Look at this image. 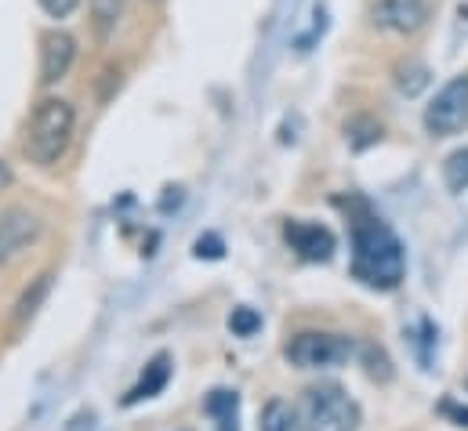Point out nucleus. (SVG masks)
I'll return each instance as SVG.
<instances>
[{
	"label": "nucleus",
	"mask_w": 468,
	"mask_h": 431,
	"mask_svg": "<svg viewBox=\"0 0 468 431\" xmlns=\"http://www.w3.org/2000/svg\"><path fill=\"white\" fill-rule=\"evenodd\" d=\"M407 272L399 236L363 200H352V276L370 290H396Z\"/></svg>",
	"instance_id": "1"
},
{
	"label": "nucleus",
	"mask_w": 468,
	"mask_h": 431,
	"mask_svg": "<svg viewBox=\"0 0 468 431\" xmlns=\"http://www.w3.org/2000/svg\"><path fill=\"white\" fill-rule=\"evenodd\" d=\"M73 131H77L73 106L66 99H44L26 127V160L37 167H55L69 152Z\"/></svg>",
	"instance_id": "2"
},
{
	"label": "nucleus",
	"mask_w": 468,
	"mask_h": 431,
	"mask_svg": "<svg viewBox=\"0 0 468 431\" xmlns=\"http://www.w3.org/2000/svg\"><path fill=\"white\" fill-rule=\"evenodd\" d=\"M298 421H302V431H356L363 414H359V403L342 384L324 381V384L305 388Z\"/></svg>",
	"instance_id": "3"
},
{
	"label": "nucleus",
	"mask_w": 468,
	"mask_h": 431,
	"mask_svg": "<svg viewBox=\"0 0 468 431\" xmlns=\"http://www.w3.org/2000/svg\"><path fill=\"white\" fill-rule=\"evenodd\" d=\"M356 344L352 337L342 333H320V330H305L298 333L291 344H287V359L302 370H331V366H342L349 363Z\"/></svg>",
	"instance_id": "4"
},
{
	"label": "nucleus",
	"mask_w": 468,
	"mask_h": 431,
	"mask_svg": "<svg viewBox=\"0 0 468 431\" xmlns=\"http://www.w3.org/2000/svg\"><path fill=\"white\" fill-rule=\"evenodd\" d=\"M468 123V73L454 77L451 84L440 88V95L425 109V131L436 138L458 134Z\"/></svg>",
	"instance_id": "5"
},
{
	"label": "nucleus",
	"mask_w": 468,
	"mask_h": 431,
	"mask_svg": "<svg viewBox=\"0 0 468 431\" xmlns=\"http://www.w3.org/2000/svg\"><path fill=\"white\" fill-rule=\"evenodd\" d=\"M429 15H432L429 0H374V7H370V22L385 33H399V37H414L418 29H425Z\"/></svg>",
	"instance_id": "6"
},
{
	"label": "nucleus",
	"mask_w": 468,
	"mask_h": 431,
	"mask_svg": "<svg viewBox=\"0 0 468 431\" xmlns=\"http://www.w3.org/2000/svg\"><path fill=\"white\" fill-rule=\"evenodd\" d=\"M40 236H44V221L33 211H26V207L0 211V265H7L18 254H26Z\"/></svg>",
	"instance_id": "7"
},
{
	"label": "nucleus",
	"mask_w": 468,
	"mask_h": 431,
	"mask_svg": "<svg viewBox=\"0 0 468 431\" xmlns=\"http://www.w3.org/2000/svg\"><path fill=\"white\" fill-rule=\"evenodd\" d=\"M283 236H287L291 250H298V258H305V261H331L335 247H338L335 232L327 225H316V221H298L294 217V221L283 225Z\"/></svg>",
	"instance_id": "8"
},
{
	"label": "nucleus",
	"mask_w": 468,
	"mask_h": 431,
	"mask_svg": "<svg viewBox=\"0 0 468 431\" xmlns=\"http://www.w3.org/2000/svg\"><path fill=\"white\" fill-rule=\"evenodd\" d=\"M77 58V40L66 29H48L40 37V84H58Z\"/></svg>",
	"instance_id": "9"
},
{
	"label": "nucleus",
	"mask_w": 468,
	"mask_h": 431,
	"mask_svg": "<svg viewBox=\"0 0 468 431\" xmlns=\"http://www.w3.org/2000/svg\"><path fill=\"white\" fill-rule=\"evenodd\" d=\"M167 381H171V355L167 352H160L149 366H145V373H142V381L123 395V406H134V403H142V399H153V395H160L164 388H167Z\"/></svg>",
	"instance_id": "10"
},
{
	"label": "nucleus",
	"mask_w": 468,
	"mask_h": 431,
	"mask_svg": "<svg viewBox=\"0 0 468 431\" xmlns=\"http://www.w3.org/2000/svg\"><path fill=\"white\" fill-rule=\"evenodd\" d=\"M204 406H207V414H211V421H215L218 431H239V395L236 392L215 388Z\"/></svg>",
	"instance_id": "11"
},
{
	"label": "nucleus",
	"mask_w": 468,
	"mask_h": 431,
	"mask_svg": "<svg viewBox=\"0 0 468 431\" xmlns=\"http://www.w3.org/2000/svg\"><path fill=\"white\" fill-rule=\"evenodd\" d=\"M429 80H432V73H429V66H425V62L407 58V62H399V66H396V88H399L407 99H418V95L429 88Z\"/></svg>",
	"instance_id": "12"
},
{
	"label": "nucleus",
	"mask_w": 468,
	"mask_h": 431,
	"mask_svg": "<svg viewBox=\"0 0 468 431\" xmlns=\"http://www.w3.org/2000/svg\"><path fill=\"white\" fill-rule=\"evenodd\" d=\"M261 431H302L298 410L287 406L283 399H272V403L261 410Z\"/></svg>",
	"instance_id": "13"
},
{
	"label": "nucleus",
	"mask_w": 468,
	"mask_h": 431,
	"mask_svg": "<svg viewBox=\"0 0 468 431\" xmlns=\"http://www.w3.org/2000/svg\"><path fill=\"white\" fill-rule=\"evenodd\" d=\"M120 11H123V0H91V22H95V33L102 40L117 29Z\"/></svg>",
	"instance_id": "14"
},
{
	"label": "nucleus",
	"mask_w": 468,
	"mask_h": 431,
	"mask_svg": "<svg viewBox=\"0 0 468 431\" xmlns=\"http://www.w3.org/2000/svg\"><path fill=\"white\" fill-rule=\"evenodd\" d=\"M443 182L451 193H465L468 189V149H454L443 160Z\"/></svg>",
	"instance_id": "15"
},
{
	"label": "nucleus",
	"mask_w": 468,
	"mask_h": 431,
	"mask_svg": "<svg viewBox=\"0 0 468 431\" xmlns=\"http://www.w3.org/2000/svg\"><path fill=\"white\" fill-rule=\"evenodd\" d=\"M229 326H233V333H239V337H250L258 326H261V316L254 312V309H233V316H229Z\"/></svg>",
	"instance_id": "16"
},
{
	"label": "nucleus",
	"mask_w": 468,
	"mask_h": 431,
	"mask_svg": "<svg viewBox=\"0 0 468 431\" xmlns=\"http://www.w3.org/2000/svg\"><path fill=\"white\" fill-rule=\"evenodd\" d=\"M37 4H40V11L51 15V18H69V15L80 7V0H37Z\"/></svg>",
	"instance_id": "17"
},
{
	"label": "nucleus",
	"mask_w": 468,
	"mask_h": 431,
	"mask_svg": "<svg viewBox=\"0 0 468 431\" xmlns=\"http://www.w3.org/2000/svg\"><path fill=\"white\" fill-rule=\"evenodd\" d=\"M222 239L218 236H200L197 239V258H222Z\"/></svg>",
	"instance_id": "18"
},
{
	"label": "nucleus",
	"mask_w": 468,
	"mask_h": 431,
	"mask_svg": "<svg viewBox=\"0 0 468 431\" xmlns=\"http://www.w3.org/2000/svg\"><path fill=\"white\" fill-rule=\"evenodd\" d=\"M66 431H95V414L91 410H84V414H77L69 425H66Z\"/></svg>",
	"instance_id": "19"
},
{
	"label": "nucleus",
	"mask_w": 468,
	"mask_h": 431,
	"mask_svg": "<svg viewBox=\"0 0 468 431\" xmlns=\"http://www.w3.org/2000/svg\"><path fill=\"white\" fill-rule=\"evenodd\" d=\"M443 414L447 417H454L462 428H468V410H462V406H454V403H443Z\"/></svg>",
	"instance_id": "20"
},
{
	"label": "nucleus",
	"mask_w": 468,
	"mask_h": 431,
	"mask_svg": "<svg viewBox=\"0 0 468 431\" xmlns=\"http://www.w3.org/2000/svg\"><path fill=\"white\" fill-rule=\"evenodd\" d=\"M11 185V167H7V160H0V193Z\"/></svg>",
	"instance_id": "21"
}]
</instances>
